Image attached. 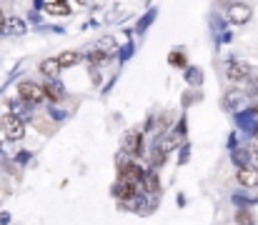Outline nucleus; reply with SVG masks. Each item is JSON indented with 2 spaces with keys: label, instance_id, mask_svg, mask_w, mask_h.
<instances>
[{
  "label": "nucleus",
  "instance_id": "1",
  "mask_svg": "<svg viewBox=\"0 0 258 225\" xmlns=\"http://www.w3.org/2000/svg\"><path fill=\"white\" fill-rule=\"evenodd\" d=\"M0 130L8 140H20L25 135V125L18 115H3L0 118Z\"/></svg>",
  "mask_w": 258,
  "mask_h": 225
},
{
  "label": "nucleus",
  "instance_id": "2",
  "mask_svg": "<svg viewBox=\"0 0 258 225\" xmlns=\"http://www.w3.org/2000/svg\"><path fill=\"white\" fill-rule=\"evenodd\" d=\"M18 95H20V100H25V103H30V105H38V103L45 100V90H43L38 83H30V80H23V83L18 85Z\"/></svg>",
  "mask_w": 258,
  "mask_h": 225
},
{
  "label": "nucleus",
  "instance_id": "3",
  "mask_svg": "<svg viewBox=\"0 0 258 225\" xmlns=\"http://www.w3.org/2000/svg\"><path fill=\"white\" fill-rule=\"evenodd\" d=\"M118 173H120V180H123V183H131V185H136V188L146 185V175H148V173H143V168H138V165H133V163L120 165Z\"/></svg>",
  "mask_w": 258,
  "mask_h": 225
},
{
  "label": "nucleus",
  "instance_id": "4",
  "mask_svg": "<svg viewBox=\"0 0 258 225\" xmlns=\"http://www.w3.org/2000/svg\"><path fill=\"white\" fill-rule=\"evenodd\" d=\"M120 145H123V153L131 155V158L143 155V135H141V130H131V133H125Z\"/></svg>",
  "mask_w": 258,
  "mask_h": 225
},
{
  "label": "nucleus",
  "instance_id": "5",
  "mask_svg": "<svg viewBox=\"0 0 258 225\" xmlns=\"http://www.w3.org/2000/svg\"><path fill=\"white\" fill-rule=\"evenodd\" d=\"M226 78L231 83H243L251 78V68L241 60H231V63H226Z\"/></svg>",
  "mask_w": 258,
  "mask_h": 225
},
{
  "label": "nucleus",
  "instance_id": "6",
  "mask_svg": "<svg viewBox=\"0 0 258 225\" xmlns=\"http://www.w3.org/2000/svg\"><path fill=\"white\" fill-rule=\"evenodd\" d=\"M251 15H253L251 5L233 3V5L228 8V20H231V23H236V25H243V23H248V20H251Z\"/></svg>",
  "mask_w": 258,
  "mask_h": 225
},
{
  "label": "nucleus",
  "instance_id": "7",
  "mask_svg": "<svg viewBox=\"0 0 258 225\" xmlns=\"http://www.w3.org/2000/svg\"><path fill=\"white\" fill-rule=\"evenodd\" d=\"M113 193H115V198H120L125 205H128V203H133V200L141 195L136 185H131V183H123V180H118V183L113 185Z\"/></svg>",
  "mask_w": 258,
  "mask_h": 225
},
{
  "label": "nucleus",
  "instance_id": "8",
  "mask_svg": "<svg viewBox=\"0 0 258 225\" xmlns=\"http://www.w3.org/2000/svg\"><path fill=\"white\" fill-rule=\"evenodd\" d=\"M238 183L243 185V188H256L258 185V170L253 165H243V168H238Z\"/></svg>",
  "mask_w": 258,
  "mask_h": 225
},
{
  "label": "nucleus",
  "instance_id": "9",
  "mask_svg": "<svg viewBox=\"0 0 258 225\" xmlns=\"http://www.w3.org/2000/svg\"><path fill=\"white\" fill-rule=\"evenodd\" d=\"M25 30H28V25H25V20L20 15H8V23H5L8 35H23Z\"/></svg>",
  "mask_w": 258,
  "mask_h": 225
},
{
  "label": "nucleus",
  "instance_id": "10",
  "mask_svg": "<svg viewBox=\"0 0 258 225\" xmlns=\"http://www.w3.org/2000/svg\"><path fill=\"white\" fill-rule=\"evenodd\" d=\"M40 73L45 75V78H50V80H55L58 75L63 73V68H60L58 58H45V60L40 63Z\"/></svg>",
  "mask_w": 258,
  "mask_h": 225
},
{
  "label": "nucleus",
  "instance_id": "11",
  "mask_svg": "<svg viewBox=\"0 0 258 225\" xmlns=\"http://www.w3.org/2000/svg\"><path fill=\"white\" fill-rule=\"evenodd\" d=\"M45 10H48L50 15H63V18H68V15L73 13L71 3H60V0H50V3H45Z\"/></svg>",
  "mask_w": 258,
  "mask_h": 225
},
{
  "label": "nucleus",
  "instance_id": "12",
  "mask_svg": "<svg viewBox=\"0 0 258 225\" xmlns=\"http://www.w3.org/2000/svg\"><path fill=\"white\" fill-rule=\"evenodd\" d=\"M88 63L93 65V68H100V65H105L108 60H110V53H105V50H98V48H93L90 53L86 55Z\"/></svg>",
  "mask_w": 258,
  "mask_h": 225
},
{
  "label": "nucleus",
  "instance_id": "13",
  "mask_svg": "<svg viewBox=\"0 0 258 225\" xmlns=\"http://www.w3.org/2000/svg\"><path fill=\"white\" fill-rule=\"evenodd\" d=\"M58 63H60V68H73V65L81 63V53L78 50H66V53L58 55Z\"/></svg>",
  "mask_w": 258,
  "mask_h": 225
},
{
  "label": "nucleus",
  "instance_id": "14",
  "mask_svg": "<svg viewBox=\"0 0 258 225\" xmlns=\"http://www.w3.org/2000/svg\"><path fill=\"white\" fill-rule=\"evenodd\" d=\"M43 90H45V98H50V100H60L63 98V88L58 83H48Z\"/></svg>",
  "mask_w": 258,
  "mask_h": 225
},
{
  "label": "nucleus",
  "instance_id": "15",
  "mask_svg": "<svg viewBox=\"0 0 258 225\" xmlns=\"http://www.w3.org/2000/svg\"><path fill=\"white\" fill-rule=\"evenodd\" d=\"M178 53H180V50H175V55H171V63H173V65H183V63H185V58H180Z\"/></svg>",
  "mask_w": 258,
  "mask_h": 225
},
{
  "label": "nucleus",
  "instance_id": "16",
  "mask_svg": "<svg viewBox=\"0 0 258 225\" xmlns=\"http://www.w3.org/2000/svg\"><path fill=\"white\" fill-rule=\"evenodd\" d=\"M5 23H8V15H5V13L0 10V35L5 33Z\"/></svg>",
  "mask_w": 258,
  "mask_h": 225
},
{
  "label": "nucleus",
  "instance_id": "17",
  "mask_svg": "<svg viewBox=\"0 0 258 225\" xmlns=\"http://www.w3.org/2000/svg\"><path fill=\"white\" fill-rule=\"evenodd\" d=\"M251 113H253V115H258V103H253V108H251Z\"/></svg>",
  "mask_w": 258,
  "mask_h": 225
},
{
  "label": "nucleus",
  "instance_id": "18",
  "mask_svg": "<svg viewBox=\"0 0 258 225\" xmlns=\"http://www.w3.org/2000/svg\"><path fill=\"white\" fill-rule=\"evenodd\" d=\"M256 140H258V130H256Z\"/></svg>",
  "mask_w": 258,
  "mask_h": 225
}]
</instances>
